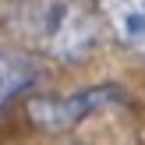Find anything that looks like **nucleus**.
<instances>
[{
  "label": "nucleus",
  "mask_w": 145,
  "mask_h": 145,
  "mask_svg": "<svg viewBox=\"0 0 145 145\" xmlns=\"http://www.w3.org/2000/svg\"><path fill=\"white\" fill-rule=\"evenodd\" d=\"M11 28L39 53L82 64L99 46V21L78 0H14Z\"/></svg>",
  "instance_id": "1"
},
{
  "label": "nucleus",
  "mask_w": 145,
  "mask_h": 145,
  "mask_svg": "<svg viewBox=\"0 0 145 145\" xmlns=\"http://www.w3.org/2000/svg\"><path fill=\"white\" fill-rule=\"evenodd\" d=\"M99 11L113 39L145 57V0H99Z\"/></svg>",
  "instance_id": "3"
},
{
  "label": "nucleus",
  "mask_w": 145,
  "mask_h": 145,
  "mask_svg": "<svg viewBox=\"0 0 145 145\" xmlns=\"http://www.w3.org/2000/svg\"><path fill=\"white\" fill-rule=\"evenodd\" d=\"M35 85H39V67H35L32 57L14 53V50H0V110Z\"/></svg>",
  "instance_id": "4"
},
{
  "label": "nucleus",
  "mask_w": 145,
  "mask_h": 145,
  "mask_svg": "<svg viewBox=\"0 0 145 145\" xmlns=\"http://www.w3.org/2000/svg\"><path fill=\"white\" fill-rule=\"evenodd\" d=\"M127 106V92L113 82H99L89 89H74L67 96H35L28 99V117L42 131H71L92 113Z\"/></svg>",
  "instance_id": "2"
}]
</instances>
